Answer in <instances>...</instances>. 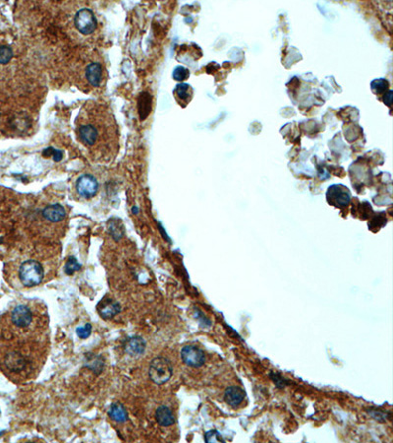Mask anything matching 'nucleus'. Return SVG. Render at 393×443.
Wrapping results in <instances>:
<instances>
[{"mask_svg": "<svg viewBox=\"0 0 393 443\" xmlns=\"http://www.w3.org/2000/svg\"><path fill=\"white\" fill-rule=\"evenodd\" d=\"M156 420L162 427H169L175 423V418L171 410L166 406H160L156 411Z\"/></svg>", "mask_w": 393, "mask_h": 443, "instance_id": "obj_12", "label": "nucleus"}, {"mask_svg": "<svg viewBox=\"0 0 393 443\" xmlns=\"http://www.w3.org/2000/svg\"><path fill=\"white\" fill-rule=\"evenodd\" d=\"M80 268H81V265L77 262V260L74 257H70L65 266V272L68 275H72L75 271L79 270Z\"/></svg>", "mask_w": 393, "mask_h": 443, "instance_id": "obj_22", "label": "nucleus"}, {"mask_svg": "<svg viewBox=\"0 0 393 443\" xmlns=\"http://www.w3.org/2000/svg\"><path fill=\"white\" fill-rule=\"evenodd\" d=\"M45 307L38 302L20 304L9 310L3 319V329L9 338L29 342L42 335L47 327Z\"/></svg>", "mask_w": 393, "mask_h": 443, "instance_id": "obj_2", "label": "nucleus"}, {"mask_svg": "<svg viewBox=\"0 0 393 443\" xmlns=\"http://www.w3.org/2000/svg\"><path fill=\"white\" fill-rule=\"evenodd\" d=\"M205 441L206 443H224V440L221 438L219 432L216 430H212L206 433L205 435Z\"/></svg>", "mask_w": 393, "mask_h": 443, "instance_id": "obj_20", "label": "nucleus"}, {"mask_svg": "<svg viewBox=\"0 0 393 443\" xmlns=\"http://www.w3.org/2000/svg\"><path fill=\"white\" fill-rule=\"evenodd\" d=\"M146 349L145 341L140 337H133L125 344V351L127 354L137 356L143 354Z\"/></svg>", "mask_w": 393, "mask_h": 443, "instance_id": "obj_14", "label": "nucleus"}, {"mask_svg": "<svg viewBox=\"0 0 393 443\" xmlns=\"http://www.w3.org/2000/svg\"><path fill=\"white\" fill-rule=\"evenodd\" d=\"M75 27L83 35H89L94 32L97 26L96 18L90 9L84 8L75 15Z\"/></svg>", "mask_w": 393, "mask_h": 443, "instance_id": "obj_6", "label": "nucleus"}, {"mask_svg": "<svg viewBox=\"0 0 393 443\" xmlns=\"http://www.w3.org/2000/svg\"><path fill=\"white\" fill-rule=\"evenodd\" d=\"M98 190V182L96 178L90 175H84L76 181V191L83 197L89 199L93 197Z\"/></svg>", "mask_w": 393, "mask_h": 443, "instance_id": "obj_7", "label": "nucleus"}, {"mask_svg": "<svg viewBox=\"0 0 393 443\" xmlns=\"http://www.w3.org/2000/svg\"><path fill=\"white\" fill-rule=\"evenodd\" d=\"M108 415L112 420H114L115 422H118V423L126 422L128 419L127 411L125 410L123 405H121L120 403H113L109 408Z\"/></svg>", "mask_w": 393, "mask_h": 443, "instance_id": "obj_16", "label": "nucleus"}, {"mask_svg": "<svg viewBox=\"0 0 393 443\" xmlns=\"http://www.w3.org/2000/svg\"><path fill=\"white\" fill-rule=\"evenodd\" d=\"M121 310V307L117 302H113L112 300L103 301L98 307V311L104 318H111L118 314Z\"/></svg>", "mask_w": 393, "mask_h": 443, "instance_id": "obj_15", "label": "nucleus"}, {"mask_svg": "<svg viewBox=\"0 0 393 443\" xmlns=\"http://www.w3.org/2000/svg\"><path fill=\"white\" fill-rule=\"evenodd\" d=\"M19 279L24 287L32 288L40 285L44 277L43 265L37 260H26L19 267Z\"/></svg>", "mask_w": 393, "mask_h": 443, "instance_id": "obj_4", "label": "nucleus"}, {"mask_svg": "<svg viewBox=\"0 0 393 443\" xmlns=\"http://www.w3.org/2000/svg\"><path fill=\"white\" fill-rule=\"evenodd\" d=\"M372 85H377V88L378 87H388L389 86V83L385 80V79H379V80H376V81H374L373 83H372ZM385 89L384 88H379L378 89V91H376V93L377 94H381L383 91H384Z\"/></svg>", "mask_w": 393, "mask_h": 443, "instance_id": "obj_25", "label": "nucleus"}, {"mask_svg": "<svg viewBox=\"0 0 393 443\" xmlns=\"http://www.w3.org/2000/svg\"><path fill=\"white\" fill-rule=\"evenodd\" d=\"M13 57V51L9 46L1 45L0 46V64L8 63Z\"/></svg>", "mask_w": 393, "mask_h": 443, "instance_id": "obj_19", "label": "nucleus"}, {"mask_svg": "<svg viewBox=\"0 0 393 443\" xmlns=\"http://www.w3.org/2000/svg\"><path fill=\"white\" fill-rule=\"evenodd\" d=\"M246 397L245 391L238 386H230L227 387L224 391L223 398L224 401L231 407H238Z\"/></svg>", "mask_w": 393, "mask_h": 443, "instance_id": "obj_10", "label": "nucleus"}, {"mask_svg": "<svg viewBox=\"0 0 393 443\" xmlns=\"http://www.w3.org/2000/svg\"><path fill=\"white\" fill-rule=\"evenodd\" d=\"M328 194H330L329 202L335 205L344 206L348 204L349 201L350 193L347 188L341 186V185H334L329 188Z\"/></svg>", "mask_w": 393, "mask_h": 443, "instance_id": "obj_9", "label": "nucleus"}, {"mask_svg": "<svg viewBox=\"0 0 393 443\" xmlns=\"http://www.w3.org/2000/svg\"><path fill=\"white\" fill-rule=\"evenodd\" d=\"M173 373L171 362L165 357H156L152 360L149 369V375L153 382L161 385L169 381Z\"/></svg>", "mask_w": 393, "mask_h": 443, "instance_id": "obj_5", "label": "nucleus"}, {"mask_svg": "<svg viewBox=\"0 0 393 443\" xmlns=\"http://www.w3.org/2000/svg\"><path fill=\"white\" fill-rule=\"evenodd\" d=\"M86 75H87L88 82L92 86H94V87L99 86L101 83V80H102V69H101L100 64L99 63L89 64L86 70Z\"/></svg>", "mask_w": 393, "mask_h": 443, "instance_id": "obj_13", "label": "nucleus"}, {"mask_svg": "<svg viewBox=\"0 0 393 443\" xmlns=\"http://www.w3.org/2000/svg\"><path fill=\"white\" fill-rule=\"evenodd\" d=\"M269 375H270V378L273 380V382L276 384V386H278L279 388H283V387H285L286 385H288L287 380L284 379L279 373L271 372Z\"/></svg>", "mask_w": 393, "mask_h": 443, "instance_id": "obj_24", "label": "nucleus"}, {"mask_svg": "<svg viewBox=\"0 0 393 443\" xmlns=\"http://www.w3.org/2000/svg\"><path fill=\"white\" fill-rule=\"evenodd\" d=\"M2 434H3V432H0V437L2 436Z\"/></svg>", "mask_w": 393, "mask_h": 443, "instance_id": "obj_26", "label": "nucleus"}, {"mask_svg": "<svg viewBox=\"0 0 393 443\" xmlns=\"http://www.w3.org/2000/svg\"><path fill=\"white\" fill-rule=\"evenodd\" d=\"M189 75H190L189 70L183 66L176 67L173 72V78L176 81H184L189 77Z\"/></svg>", "mask_w": 393, "mask_h": 443, "instance_id": "obj_21", "label": "nucleus"}, {"mask_svg": "<svg viewBox=\"0 0 393 443\" xmlns=\"http://www.w3.org/2000/svg\"><path fill=\"white\" fill-rule=\"evenodd\" d=\"M174 94L175 96H176V98H177L180 102H183V103L187 104V103H189V102L191 101V99H192V96H193V89H192V87H191L190 85L185 84V83H183V84H179V85L176 86Z\"/></svg>", "mask_w": 393, "mask_h": 443, "instance_id": "obj_17", "label": "nucleus"}, {"mask_svg": "<svg viewBox=\"0 0 393 443\" xmlns=\"http://www.w3.org/2000/svg\"><path fill=\"white\" fill-rule=\"evenodd\" d=\"M65 216L66 212L60 204L48 205L43 210V217L44 220L52 223L63 221Z\"/></svg>", "mask_w": 393, "mask_h": 443, "instance_id": "obj_11", "label": "nucleus"}, {"mask_svg": "<svg viewBox=\"0 0 393 443\" xmlns=\"http://www.w3.org/2000/svg\"><path fill=\"white\" fill-rule=\"evenodd\" d=\"M368 413L377 421L379 422H386L388 419L391 420L392 415L390 412L387 411H383V410H378V409H370L368 411Z\"/></svg>", "mask_w": 393, "mask_h": 443, "instance_id": "obj_18", "label": "nucleus"}, {"mask_svg": "<svg viewBox=\"0 0 393 443\" xmlns=\"http://www.w3.org/2000/svg\"><path fill=\"white\" fill-rule=\"evenodd\" d=\"M37 346H29V342L23 345L0 348V366L12 379L26 380L31 377L41 363L42 355L37 352Z\"/></svg>", "mask_w": 393, "mask_h": 443, "instance_id": "obj_3", "label": "nucleus"}, {"mask_svg": "<svg viewBox=\"0 0 393 443\" xmlns=\"http://www.w3.org/2000/svg\"><path fill=\"white\" fill-rule=\"evenodd\" d=\"M77 140L96 162L112 161L119 150V131L112 111L105 104L89 101L75 120Z\"/></svg>", "mask_w": 393, "mask_h": 443, "instance_id": "obj_1", "label": "nucleus"}, {"mask_svg": "<svg viewBox=\"0 0 393 443\" xmlns=\"http://www.w3.org/2000/svg\"><path fill=\"white\" fill-rule=\"evenodd\" d=\"M76 334L81 339H87L91 334V325L87 323L84 327H78L76 329Z\"/></svg>", "mask_w": 393, "mask_h": 443, "instance_id": "obj_23", "label": "nucleus"}, {"mask_svg": "<svg viewBox=\"0 0 393 443\" xmlns=\"http://www.w3.org/2000/svg\"><path fill=\"white\" fill-rule=\"evenodd\" d=\"M181 357L184 363L192 367H201L206 361L205 353L195 346L184 347L181 351Z\"/></svg>", "mask_w": 393, "mask_h": 443, "instance_id": "obj_8", "label": "nucleus"}]
</instances>
